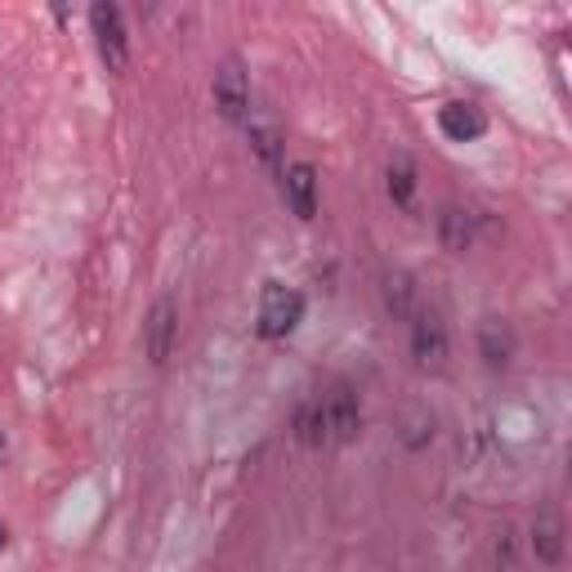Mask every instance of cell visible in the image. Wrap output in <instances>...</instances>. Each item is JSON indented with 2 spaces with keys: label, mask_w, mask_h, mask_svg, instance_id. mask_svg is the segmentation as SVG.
Masks as SVG:
<instances>
[{
  "label": "cell",
  "mask_w": 572,
  "mask_h": 572,
  "mask_svg": "<svg viewBox=\"0 0 572 572\" xmlns=\"http://www.w3.org/2000/svg\"><path fill=\"white\" fill-rule=\"evenodd\" d=\"M296 438L305 447H332V443H349L363 430V398L349 381H336L332 389L305 398L296 407Z\"/></svg>",
  "instance_id": "6da1fadb"
},
{
  "label": "cell",
  "mask_w": 572,
  "mask_h": 572,
  "mask_svg": "<svg viewBox=\"0 0 572 572\" xmlns=\"http://www.w3.org/2000/svg\"><path fill=\"white\" fill-rule=\"evenodd\" d=\"M300 323H305V296L296 292V286L264 282V292H259V314H255L259 341H286Z\"/></svg>",
  "instance_id": "7a4b0ae2"
},
{
  "label": "cell",
  "mask_w": 572,
  "mask_h": 572,
  "mask_svg": "<svg viewBox=\"0 0 572 572\" xmlns=\"http://www.w3.org/2000/svg\"><path fill=\"white\" fill-rule=\"evenodd\" d=\"M90 28H95V46H99V59L108 72H126L130 68V37H126V19L117 6L99 0L90 6Z\"/></svg>",
  "instance_id": "3957f363"
},
{
  "label": "cell",
  "mask_w": 572,
  "mask_h": 572,
  "mask_svg": "<svg viewBox=\"0 0 572 572\" xmlns=\"http://www.w3.org/2000/svg\"><path fill=\"white\" fill-rule=\"evenodd\" d=\"M407 323H412V358H416V367L438 372L447 363V354H452V341H447L443 318L434 309H416Z\"/></svg>",
  "instance_id": "277c9868"
},
{
  "label": "cell",
  "mask_w": 572,
  "mask_h": 572,
  "mask_svg": "<svg viewBox=\"0 0 572 572\" xmlns=\"http://www.w3.org/2000/svg\"><path fill=\"white\" fill-rule=\"evenodd\" d=\"M210 95H215V108H219L224 121H246V112H250V81H246L241 59H224L219 63Z\"/></svg>",
  "instance_id": "5b68a950"
},
{
  "label": "cell",
  "mask_w": 572,
  "mask_h": 572,
  "mask_svg": "<svg viewBox=\"0 0 572 572\" xmlns=\"http://www.w3.org/2000/svg\"><path fill=\"white\" fill-rule=\"evenodd\" d=\"M175 341H179V309L170 296H161L144 323V354L152 367H161L170 354H175Z\"/></svg>",
  "instance_id": "8992f818"
},
{
  "label": "cell",
  "mask_w": 572,
  "mask_h": 572,
  "mask_svg": "<svg viewBox=\"0 0 572 572\" xmlns=\"http://www.w3.org/2000/svg\"><path fill=\"white\" fill-rule=\"evenodd\" d=\"M282 197L292 206L296 219H314L318 215V170L309 161H296L282 170Z\"/></svg>",
  "instance_id": "52a82bcc"
},
{
  "label": "cell",
  "mask_w": 572,
  "mask_h": 572,
  "mask_svg": "<svg viewBox=\"0 0 572 572\" xmlns=\"http://www.w3.org/2000/svg\"><path fill=\"white\" fill-rule=\"evenodd\" d=\"M438 130H443L452 144H474V139L487 130V117H483V108H474V103H443V108H438Z\"/></svg>",
  "instance_id": "ba28073f"
},
{
  "label": "cell",
  "mask_w": 572,
  "mask_h": 572,
  "mask_svg": "<svg viewBox=\"0 0 572 572\" xmlns=\"http://www.w3.org/2000/svg\"><path fill=\"white\" fill-rule=\"evenodd\" d=\"M474 237H479V215H470L461 206H443L438 210V241H443V250L465 255L474 246Z\"/></svg>",
  "instance_id": "9c48e42d"
},
{
  "label": "cell",
  "mask_w": 572,
  "mask_h": 572,
  "mask_svg": "<svg viewBox=\"0 0 572 572\" xmlns=\"http://www.w3.org/2000/svg\"><path fill=\"white\" fill-rule=\"evenodd\" d=\"M527 545H532L536 563H545V568L563 563V519H559L554 510H541V514L532 519V536H527Z\"/></svg>",
  "instance_id": "30bf717a"
},
{
  "label": "cell",
  "mask_w": 572,
  "mask_h": 572,
  "mask_svg": "<svg viewBox=\"0 0 572 572\" xmlns=\"http://www.w3.org/2000/svg\"><path fill=\"white\" fill-rule=\"evenodd\" d=\"M479 358L492 372L510 367V358H514V332H510L505 318H483V327H479Z\"/></svg>",
  "instance_id": "8fae6325"
},
{
  "label": "cell",
  "mask_w": 572,
  "mask_h": 572,
  "mask_svg": "<svg viewBox=\"0 0 572 572\" xmlns=\"http://www.w3.org/2000/svg\"><path fill=\"white\" fill-rule=\"evenodd\" d=\"M381 296H385V309H389L394 318H412V314H416V277L403 273V268L385 273V277H381Z\"/></svg>",
  "instance_id": "7c38bea8"
},
{
  "label": "cell",
  "mask_w": 572,
  "mask_h": 572,
  "mask_svg": "<svg viewBox=\"0 0 572 572\" xmlns=\"http://www.w3.org/2000/svg\"><path fill=\"white\" fill-rule=\"evenodd\" d=\"M389 201L403 210L416 201V166L407 152H394V161H389Z\"/></svg>",
  "instance_id": "4fadbf2b"
},
{
  "label": "cell",
  "mask_w": 572,
  "mask_h": 572,
  "mask_svg": "<svg viewBox=\"0 0 572 572\" xmlns=\"http://www.w3.org/2000/svg\"><path fill=\"white\" fill-rule=\"evenodd\" d=\"M6 541H10V532H6V523H0V550H6Z\"/></svg>",
  "instance_id": "5bb4252c"
},
{
  "label": "cell",
  "mask_w": 572,
  "mask_h": 572,
  "mask_svg": "<svg viewBox=\"0 0 572 572\" xmlns=\"http://www.w3.org/2000/svg\"><path fill=\"white\" fill-rule=\"evenodd\" d=\"M0 452H6V434H0Z\"/></svg>",
  "instance_id": "9a60e30c"
}]
</instances>
